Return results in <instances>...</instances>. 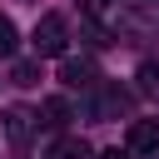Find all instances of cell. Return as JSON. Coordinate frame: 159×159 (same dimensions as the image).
<instances>
[{"mask_svg":"<svg viewBox=\"0 0 159 159\" xmlns=\"http://www.w3.org/2000/svg\"><path fill=\"white\" fill-rule=\"evenodd\" d=\"M35 55H65V15H40L35 25Z\"/></svg>","mask_w":159,"mask_h":159,"instance_id":"1","label":"cell"},{"mask_svg":"<svg viewBox=\"0 0 159 159\" xmlns=\"http://www.w3.org/2000/svg\"><path fill=\"white\" fill-rule=\"evenodd\" d=\"M129 149L134 154H159V119H134L129 124Z\"/></svg>","mask_w":159,"mask_h":159,"instance_id":"2","label":"cell"},{"mask_svg":"<svg viewBox=\"0 0 159 159\" xmlns=\"http://www.w3.org/2000/svg\"><path fill=\"white\" fill-rule=\"evenodd\" d=\"M30 119H35V114H30L25 104H10V109H5V134H10V139H30Z\"/></svg>","mask_w":159,"mask_h":159,"instance_id":"3","label":"cell"},{"mask_svg":"<svg viewBox=\"0 0 159 159\" xmlns=\"http://www.w3.org/2000/svg\"><path fill=\"white\" fill-rule=\"evenodd\" d=\"M50 159H94V154H89L84 139H60V144L50 149Z\"/></svg>","mask_w":159,"mask_h":159,"instance_id":"4","label":"cell"},{"mask_svg":"<svg viewBox=\"0 0 159 159\" xmlns=\"http://www.w3.org/2000/svg\"><path fill=\"white\" fill-rule=\"evenodd\" d=\"M89 75H94V70H89L84 60H65V70H60L65 84H89Z\"/></svg>","mask_w":159,"mask_h":159,"instance_id":"5","label":"cell"},{"mask_svg":"<svg viewBox=\"0 0 159 159\" xmlns=\"http://www.w3.org/2000/svg\"><path fill=\"white\" fill-rule=\"evenodd\" d=\"M15 45H20L15 20H5V15H0V60H10V55H15Z\"/></svg>","mask_w":159,"mask_h":159,"instance_id":"6","label":"cell"},{"mask_svg":"<svg viewBox=\"0 0 159 159\" xmlns=\"http://www.w3.org/2000/svg\"><path fill=\"white\" fill-rule=\"evenodd\" d=\"M65 119H70V104H65L60 94H55V99H45V124H55V129H60Z\"/></svg>","mask_w":159,"mask_h":159,"instance_id":"7","label":"cell"},{"mask_svg":"<svg viewBox=\"0 0 159 159\" xmlns=\"http://www.w3.org/2000/svg\"><path fill=\"white\" fill-rule=\"evenodd\" d=\"M139 89L144 94H159V65H144L139 70Z\"/></svg>","mask_w":159,"mask_h":159,"instance_id":"8","label":"cell"},{"mask_svg":"<svg viewBox=\"0 0 159 159\" xmlns=\"http://www.w3.org/2000/svg\"><path fill=\"white\" fill-rule=\"evenodd\" d=\"M35 75H40V70H35L30 60H20V65L10 70V80H15V84H35Z\"/></svg>","mask_w":159,"mask_h":159,"instance_id":"9","label":"cell"},{"mask_svg":"<svg viewBox=\"0 0 159 159\" xmlns=\"http://www.w3.org/2000/svg\"><path fill=\"white\" fill-rule=\"evenodd\" d=\"M109 10V0H84V15H104Z\"/></svg>","mask_w":159,"mask_h":159,"instance_id":"10","label":"cell"},{"mask_svg":"<svg viewBox=\"0 0 159 159\" xmlns=\"http://www.w3.org/2000/svg\"><path fill=\"white\" fill-rule=\"evenodd\" d=\"M99 159H134V149H104Z\"/></svg>","mask_w":159,"mask_h":159,"instance_id":"11","label":"cell"}]
</instances>
